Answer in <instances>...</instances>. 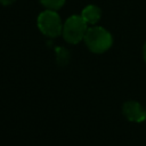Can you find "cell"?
<instances>
[{"mask_svg": "<svg viewBox=\"0 0 146 146\" xmlns=\"http://www.w3.org/2000/svg\"><path fill=\"white\" fill-rule=\"evenodd\" d=\"M38 27L42 34L50 38H57L63 32V23L56 10L42 11L38 16Z\"/></svg>", "mask_w": 146, "mask_h": 146, "instance_id": "obj_3", "label": "cell"}, {"mask_svg": "<svg viewBox=\"0 0 146 146\" xmlns=\"http://www.w3.org/2000/svg\"><path fill=\"white\" fill-rule=\"evenodd\" d=\"M83 40L88 49L95 54H103L107 51L113 44L112 34L102 26L88 27Z\"/></svg>", "mask_w": 146, "mask_h": 146, "instance_id": "obj_1", "label": "cell"}, {"mask_svg": "<svg viewBox=\"0 0 146 146\" xmlns=\"http://www.w3.org/2000/svg\"><path fill=\"white\" fill-rule=\"evenodd\" d=\"M143 57H144V60L146 63V42L144 44V48H143Z\"/></svg>", "mask_w": 146, "mask_h": 146, "instance_id": "obj_8", "label": "cell"}, {"mask_svg": "<svg viewBox=\"0 0 146 146\" xmlns=\"http://www.w3.org/2000/svg\"><path fill=\"white\" fill-rule=\"evenodd\" d=\"M16 0H0V3L3 5V6H8V5H11L14 3Z\"/></svg>", "mask_w": 146, "mask_h": 146, "instance_id": "obj_7", "label": "cell"}, {"mask_svg": "<svg viewBox=\"0 0 146 146\" xmlns=\"http://www.w3.org/2000/svg\"><path fill=\"white\" fill-rule=\"evenodd\" d=\"M122 112L124 116L136 123H140L146 120V108H144L136 100H128L123 104Z\"/></svg>", "mask_w": 146, "mask_h": 146, "instance_id": "obj_4", "label": "cell"}, {"mask_svg": "<svg viewBox=\"0 0 146 146\" xmlns=\"http://www.w3.org/2000/svg\"><path fill=\"white\" fill-rule=\"evenodd\" d=\"M87 30V23L81 17V15H72L63 24L62 34L66 42L75 44L84 39Z\"/></svg>", "mask_w": 146, "mask_h": 146, "instance_id": "obj_2", "label": "cell"}, {"mask_svg": "<svg viewBox=\"0 0 146 146\" xmlns=\"http://www.w3.org/2000/svg\"><path fill=\"white\" fill-rule=\"evenodd\" d=\"M102 16V10L99 7L95 5H88L82 9L81 17L84 19L87 24H96Z\"/></svg>", "mask_w": 146, "mask_h": 146, "instance_id": "obj_5", "label": "cell"}, {"mask_svg": "<svg viewBox=\"0 0 146 146\" xmlns=\"http://www.w3.org/2000/svg\"><path fill=\"white\" fill-rule=\"evenodd\" d=\"M39 1L44 8L49 10H58L65 3V0H39Z\"/></svg>", "mask_w": 146, "mask_h": 146, "instance_id": "obj_6", "label": "cell"}]
</instances>
